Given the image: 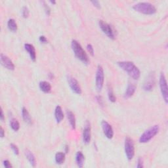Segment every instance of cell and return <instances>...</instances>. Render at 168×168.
<instances>
[{"instance_id": "83f0119b", "label": "cell", "mask_w": 168, "mask_h": 168, "mask_svg": "<svg viewBox=\"0 0 168 168\" xmlns=\"http://www.w3.org/2000/svg\"><path fill=\"white\" fill-rule=\"evenodd\" d=\"M87 49L88 50L89 52H90V53L93 56L94 55V49H93V47L92 46L91 44H87Z\"/></svg>"}, {"instance_id": "74e56055", "label": "cell", "mask_w": 168, "mask_h": 168, "mask_svg": "<svg viewBox=\"0 0 168 168\" xmlns=\"http://www.w3.org/2000/svg\"><path fill=\"white\" fill-rule=\"evenodd\" d=\"M50 3L52 4H56V2L55 1H50Z\"/></svg>"}, {"instance_id": "4dcf8cb0", "label": "cell", "mask_w": 168, "mask_h": 168, "mask_svg": "<svg viewBox=\"0 0 168 168\" xmlns=\"http://www.w3.org/2000/svg\"><path fill=\"white\" fill-rule=\"evenodd\" d=\"M39 40L41 44H48V40L45 36H41L39 38Z\"/></svg>"}, {"instance_id": "52a82bcc", "label": "cell", "mask_w": 168, "mask_h": 168, "mask_svg": "<svg viewBox=\"0 0 168 168\" xmlns=\"http://www.w3.org/2000/svg\"><path fill=\"white\" fill-rule=\"evenodd\" d=\"M160 88L162 95L163 97V99H164L166 103L168 102V90H167V84L166 78L164 75V74L162 72L160 74Z\"/></svg>"}, {"instance_id": "5b68a950", "label": "cell", "mask_w": 168, "mask_h": 168, "mask_svg": "<svg viewBox=\"0 0 168 168\" xmlns=\"http://www.w3.org/2000/svg\"><path fill=\"white\" fill-rule=\"evenodd\" d=\"M125 153L128 160H132L135 156V146L133 140L127 137L125 139Z\"/></svg>"}, {"instance_id": "2e32d148", "label": "cell", "mask_w": 168, "mask_h": 168, "mask_svg": "<svg viewBox=\"0 0 168 168\" xmlns=\"http://www.w3.org/2000/svg\"><path fill=\"white\" fill-rule=\"evenodd\" d=\"M55 118L57 123L59 124L64 119V113L63 112L62 108L60 106H57L55 110Z\"/></svg>"}, {"instance_id": "f546056e", "label": "cell", "mask_w": 168, "mask_h": 168, "mask_svg": "<svg viewBox=\"0 0 168 168\" xmlns=\"http://www.w3.org/2000/svg\"><path fill=\"white\" fill-rule=\"evenodd\" d=\"M3 163V166H4L5 167H6V168H11L13 167L12 165H11V164L10 163V162H9L7 160H4Z\"/></svg>"}, {"instance_id": "ffe728a7", "label": "cell", "mask_w": 168, "mask_h": 168, "mask_svg": "<svg viewBox=\"0 0 168 168\" xmlns=\"http://www.w3.org/2000/svg\"><path fill=\"white\" fill-rule=\"evenodd\" d=\"M39 87L41 91L45 93H49L51 90V84L46 81L41 82L39 84Z\"/></svg>"}, {"instance_id": "4316f807", "label": "cell", "mask_w": 168, "mask_h": 168, "mask_svg": "<svg viewBox=\"0 0 168 168\" xmlns=\"http://www.w3.org/2000/svg\"><path fill=\"white\" fill-rule=\"evenodd\" d=\"M10 147L12 149V151H13V152H14V154H15V155H19V150H18L17 146L15 145V144L11 143L10 144Z\"/></svg>"}, {"instance_id": "6da1fadb", "label": "cell", "mask_w": 168, "mask_h": 168, "mask_svg": "<svg viewBox=\"0 0 168 168\" xmlns=\"http://www.w3.org/2000/svg\"><path fill=\"white\" fill-rule=\"evenodd\" d=\"M118 67L125 71L134 80H138L141 76V72L133 62L122 61L117 63Z\"/></svg>"}, {"instance_id": "30bf717a", "label": "cell", "mask_w": 168, "mask_h": 168, "mask_svg": "<svg viewBox=\"0 0 168 168\" xmlns=\"http://www.w3.org/2000/svg\"><path fill=\"white\" fill-rule=\"evenodd\" d=\"M67 81H68L70 87L71 88L72 91L75 93H76V94L80 95L82 92V88H81L80 84H79V82L77 81L76 79H75L71 76H67Z\"/></svg>"}, {"instance_id": "603a6c76", "label": "cell", "mask_w": 168, "mask_h": 168, "mask_svg": "<svg viewBox=\"0 0 168 168\" xmlns=\"http://www.w3.org/2000/svg\"><path fill=\"white\" fill-rule=\"evenodd\" d=\"M7 27L9 30H11L13 32H15L17 30V22L13 18H11L7 22Z\"/></svg>"}, {"instance_id": "3957f363", "label": "cell", "mask_w": 168, "mask_h": 168, "mask_svg": "<svg viewBox=\"0 0 168 168\" xmlns=\"http://www.w3.org/2000/svg\"><path fill=\"white\" fill-rule=\"evenodd\" d=\"M133 9L140 13L144 15H153L156 13V9L151 3L140 2L133 6Z\"/></svg>"}, {"instance_id": "e0dca14e", "label": "cell", "mask_w": 168, "mask_h": 168, "mask_svg": "<svg viewBox=\"0 0 168 168\" xmlns=\"http://www.w3.org/2000/svg\"><path fill=\"white\" fill-rule=\"evenodd\" d=\"M66 113H67V119L68 120L70 125H71V128L73 129H76V125L75 116H74V113L71 110H67Z\"/></svg>"}, {"instance_id": "836d02e7", "label": "cell", "mask_w": 168, "mask_h": 168, "mask_svg": "<svg viewBox=\"0 0 168 168\" xmlns=\"http://www.w3.org/2000/svg\"><path fill=\"white\" fill-rule=\"evenodd\" d=\"M96 98H97V101H98V102H99V104L101 106L103 105V100H102V97L100 96H98Z\"/></svg>"}, {"instance_id": "9a60e30c", "label": "cell", "mask_w": 168, "mask_h": 168, "mask_svg": "<svg viewBox=\"0 0 168 168\" xmlns=\"http://www.w3.org/2000/svg\"><path fill=\"white\" fill-rule=\"evenodd\" d=\"M135 90H136V86L132 83H129L124 95L125 99H128V98L132 97L135 93Z\"/></svg>"}, {"instance_id": "5bb4252c", "label": "cell", "mask_w": 168, "mask_h": 168, "mask_svg": "<svg viewBox=\"0 0 168 168\" xmlns=\"http://www.w3.org/2000/svg\"><path fill=\"white\" fill-rule=\"evenodd\" d=\"M25 49L27 51L28 53L29 54L31 60L32 61L35 62L36 60V53L34 45L30 44H25Z\"/></svg>"}, {"instance_id": "1f68e13d", "label": "cell", "mask_w": 168, "mask_h": 168, "mask_svg": "<svg viewBox=\"0 0 168 168\" xmlns=\"http://www.w3.org/2000/svg\"><path fill=\"white\" fill-rule=\"evenodd\" d=\"M143 167H144V166H143V160L141 159V158H138V160H137V167H138V168H143Z\"/></svg>"}, {"instance_id": "484cf974", "label": "cell", "mask_w": 168, "mask_h": 168, "mask_svg": "<svg viewBox=\"0 0 168 168\" xmlns=\"http://www.w3.org/2000/svg\"><path fill=\"white\" fill-rule=\"evenodd\" d=\"M29 13H30L29 9L27 7L24 6L22 8V15L23 17L25 18H28L29 16Z\"/></svg>"}, {"instance_id": "d6986e66", "label": "cell", "mask_w": 168, "mask_h": 168, "mask_svg": "<svg viewBox=\"0 0 168 168\" xmlns=\"http://www.w3.org/2000/svg\"><path fill=\"white\" fill-rule=\"evenodd\" d=\"M22 116L25 122L29 125H31L32 124V120L31 116L29 113V111L25 107H23L22 109Z\"/></svg>"}, {"instance_id": "d4e9b609", "label": "cell", "mask_w": 168, "mask_h": 168, "mask_svg": "<svg viewBox=\"0 0 168 168\" xmlns=\"http://www.w3.org/2000/svg\"><path fill=\"white\" fill-rule=\"evenodd\" d=\"M108 97L109 99L112 102H115L116 101V97L114 95V93L113 92V88L111 87L110 86H108Z\"/></svg>"}, {"instance_id": "f1b7e54d", "label": "cell", "mask_w": 168, "mask_h": 168, "mask_svg": "<svg viewBox=\"0 0 168 168\" xmlns=\"http://www.w3.org/2000/svg\"><path fill=\"white\" fill-rule=\"evenodd\" d=\"M43 3H44V9H45V11L46 14L48 15H49L51 13V9H50L49 7L45 3V2H43Z\"/></svg>"}, {"instance_id": "e575fe53", "label": "cell", "mask_w": 168, "mask_h": 168, "mask_svg": "<svg viewBox=\"0 0 168 168\" xmlns=\"http://www.w3.org/2000/svg\"><path fill=\"white\" fill-rule=\"evenodd\" d=\"M0 136H1L2 138L5 137V131L2 127H1V129H0Z\"/></svg>"}, {"instance_id": "7a4b0ae2", "label": "cell", "mask_w": 168, "mask_h": 168, "mask_svg": "<svg viewBox=\"0 0 168 168\" xmlns=\"http://www.w3.org/2000/svg\"><path fill=\"white\" fill-rule=\"evenodd\" d=\"M71 47L73 52L76 57L84 64L89 63V58L86 51H84L82 45L79 42L75 40H73L71 43Z\"/></svg>"}, {"instance_id": "d6a6232c", "label": "cell", "mask_w": 168, "mask_h": 168, "mask_svg": "<svg viewBox=\"0 0 168 168\" xmlns=\"http://www.w3.org/2000/svg\"><path fill=\"white\" fill-rule=\"evenodd\" d=\"M91 3L95 7H96L98 9L101 8V3H99V1H97V0H95V1H91Z\"/></svg>"}, {"instance_id": "44dd1931", "label": "cell", "mask_w": 168, "mask_h": 168, "mask_svg": "<svg viewBox=\"0 0 168 168\" xmlns=\"http://www.w3.org/2000/svg\"><path fill=\"white\" fill-rule=\"evenodd\" d=\"M25 155L26 156L28 160H29L30 164H31V166L35 167L36 165V158H35V156L34 155V154L32 153L30 151L26 150L25 151Z\"/></svg>"}, {"instance_id": "8992f818", "label": "cell", "mask_w": 168, "mask_h": 168, "mask_svg": "<svg viewBox=\"0 0 168 168\" xmlns=\"http://www.w3.org/2000/svg\"><path fill=\"white\" fill-rule=\"evenodd\" d=\"M105 80V74L104 70L101 65H99L97 69L96 77H95V85L97 91H101L104 85Z\"/></svg>"}, {"instance_id": "7402d4cb", "label": "cell", "mask_w": 168, "mask_h": 168, "mask_svg": "<svg viewBox=\"0 0 168 168\" xmlns=\"http://www.w3.org/2000/svg\"><path fill=\"white\" fill-rule=\"evenodd\" d=\"M55 162L57 163V164H62L64 163L65 160V154L62 152H59L56 153L55 156Z\"/></svg>"}, {"instance_id": "cb8c5ba5", "label": "cell", "mask_w": 168, "mask_h": 168, "mask_svg": "<svg viewBox=\"0 0 168 168\" xmlns=\"http://www.w3.org/2000/svg\"><path fill=\"white\" fill-rule=\"evenodd\" d=\"M10 125L12 129L15 131V132H17V131H18L20 129V124L18 122V120L15 118H13L11 120Z\"/></svg>"}, {"instance_id": "4fadbf2b", "label": "cell", "mask_w": 168, "mask_h": 168, "mask_svg": "<svg viewBox=\"0 0 168 168\" xmlns=\"http://www.w3.org/2000/svg\"><path fill=\"white\" fill-rule=\"evenodd\" d=\"M82 137H83V141L85 144H89L91 141V127H90V124L89 122H87L85 128L83 129V134H82Z\"/></svg>"}, {"instance_id": "8fae6325", "label": "cell", "mask_w": 168, "mask_h": 168, "mask_svg": "<svg viewBox=\"0 0 168 168\" xmlns=\"http://www.w3.org/2000/svg\"><path fill=\"white\" fill-rule=\"evenodd\" d=\"M101 126L106 137L109 139H111L113 138L114 136V130L111 125L107 122L106 121L103 120L101 122Z\"/></svg>"}, {"instance_id": "7c38bea8", "label": "cell", "mask_w": 168, "mask_h": 168, "mask_svg": "<svg viewBox=\"0 0 168 168\" xmlns=\"http://www.w3.org/2000/svg\"><path fill=\"white\" fill-rule=\"evenodd\" d=\"M0 60H1V64L3 67L9 70V71H14L15 70V64H13L12 60L7 56L2 53L1 56H0Z\"/></svg>"}, {"instance_id": "d590c367", "label": "cell", "mask_w": 168, "mask_h": 168, "mask_svg": "<svg viewBox=\"0 0 168 168\" xmlns=\"http://www.w3.org/2000/svg\"><path fill=\"white\" fill-rule=\"evenodd\" d=\"M0 120H1L2 122H3L5 120V117H4V114H3V111L2 110V109H1V116H0Z\"/></svg>"}, {"instance_id": "ac0fdd59", "label": "cell", "mask_w": 168, "mask_h": 168, "mask_svg": "<svg viewBox=\"0 0 168 168\" xmlns=\"http://www.w3.org/2000/svg\"><path fill=\"white\" fill-rule=\"evenodd\" d=\"M84 162H85V156H84L83 154L81 151L78 152L76 155V164L79 167H83Z\"/></svg>"}, {"instance_id": "ba28073f", "label": "cell", "mask_w": 168, "mask_h": 168, "mask_svg": "<svg viewBox=\"0 0 168 168\" xmlns=\"http://www.w3.org/2000/svg\"><path fill=\"white\" fill-rule=\"evenodd\" d=\"M156 83V77L155 74L154 72H151L148 74L147 78L145 79V81L143 84V90L146 91H151Z\"/></svg>"}, {"instance_id": "277c9868", "label": "cell", "mask_w": 168, "mask_h": 168, "mask_svg": "<svg viewBox=\"0 0 168 168\" xmlns=\"http://www.w3.org/2000/svg\"><path fill=\"white\" fill-rule=\"evenodd\" d=\"M160 130L159 126L158 125H153L152 127L146 130L139 138V142L141 143H146L151 140L158 133Z\"/></svg>"}, {"instance_id": "8d00e7d4", "label": "cell", "mask_w": 168, "mask_h": 168, "mask_svg": "<svg viewBox=\"0 0 168 168\" xmlns=\"http://www.w3.org/2000/svg\"><path fill=\"white\" fill-rule=\"evenodd\" d=\"M64 149H65V152L68 153V151H69V147L68 145H66V146H65Z\"/></svg>"}, {"instance_id": "9c48e42d", "label": "cell", "mask_w": 168, "mask_h": 168, "mask_svg": "<svg viewBox=\"0 0 168 168\" xmlns=\"http://www.w3.org/2000/svg\"><path fill=\"white\" fill-rule=\"evenodd\" d=\"M99 25L101 28V30L109 38L112 40L115 39L116 37H115L114 30L110 25L107 24V23L105 22V21L101 20L99 21Z\"/></svg>"}]
</instances>
